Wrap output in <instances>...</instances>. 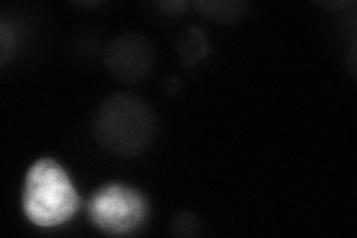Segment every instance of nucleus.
I'll return each instance as SVG.
<instances>
[{
    "label": "nucleus",
    "mask_w": 357,
    "mask_h": 238,
    "mask_svg": "<svg viewBox=\"0 0 357 238\" xmlns=\"http://www.w3.org/2000/svg\"><path fill=\"white\" fill-rule=\"evenodd\" d=\"M208 43L203 31L197 27L188 29L177 40V54L185 66H192L207 54Z\"/></svg>",
    "instance_id": "39448f33"
},
{
    "label": "nucleus",
    "mask_w": 357,
    "mask_h": 238,
    "mask_svg": "<svg viewBox=\"0 0 357 238\" xmlns=\"http://www.w3.org/2000/svg\"><path fill=\"white\" fill-rule=\"evenodd\" d=\"M148 202L139 191L122 184H109L96 191L88 201V214L100 230L126 234L143 222Z\"/></svg>",
    "instance_id": "7ed1b4c3"
},
{
    "label": "nucleus",
    "mask_w": 357,
    "mask_h": 238,
    "mask_svg": "<svg viewBox=\"0 0 357 238\" xmlns=\"http://www.w3.org/2000/svg\"><path fill=\"white\" fill-rule=\"evenodd\" d=\"M199 228L192 213H178L172 223L173 234L177 237H194Z\"/></svg>",
    "instance_id": "0eeeda50"
},
{
    "label": "nucleus",
    "mask_w": 357,
    "mask_h": 238,
    "mask_svg": "<svg viewBox=\"0 0 357 238\" xmlns=\"http://www.w3.org/2000/svg\"><path fill=\"white\" fill-rule=\"evenodd\" d=\"M199 14L207 17L211 21L219 22H228L231 20H236L243 14L245 3L240 2H203L195 3Z\"/></svg>",
    "instance_id": "423d86ee"
},
{
    "label": "nucleus",
    "mask_w": 357,
    "mask_h": 238,
    "mask_svg": "<svg viewBox=\"0 0 357 238\" xmlns=\"http://www.w3.org/2000/svg\"><path fill=\"white\" fill-rule=\"evenodd\" d=\"M0 47H2V63L6 61L8 59V54L10 51V48H13V31L9 30V27L5 24V22H2V31H0Z\"/></svg>",
    "instance_id": "6e6552de"
},
{
    "label": "nucleus",
    "mask_w": 357,
    "mask_h": 238,
    "mask_svg": "<svg viewBox=\"0 0 357 238\" xmlns=\"http://www.w3.org/2000/svg\"><path fill=\"white\" fill-rule=\"evenodd\" d=\"M79 195L66 170L52 158H42L30 167L22 192V210L38 226L51 228L75 216Z\"/></svg>",
    "instance_id": "f03ea898"
},
{
    "label": "nucleus",
    "mask_w": 357,
    "mask_h": 238,
    "mask_svg": "<svg viewBox=\"0 0 357 238\" xmlns=\"http://www.w3.org/2000/svg\"><path fill=\"white\" fill-rule=\"evenodd\" d=\"M156 134V118L146 101L115 94L98 107L94 118L97 144L116 156H136L146 151Z\"/></svg>",
    "instance_id": "f257e3e1"
},
{
    "label": "nucleus",
    "mask_w": 357,
    "mask_h": 238,
    "mask_svg": "<svg viewBox=\"0 0 357 238\" xmlns=\"http://www.w3.org/2000/svg\"><path fill=\"white\" fill-rule=\"evenodd\" d=\"M105 64L118 81L137 82L151 72L152 47L142 35H121L106 47Z\"/></svg>",
    "instance_id": "20e7f679"
}]
</instances>
